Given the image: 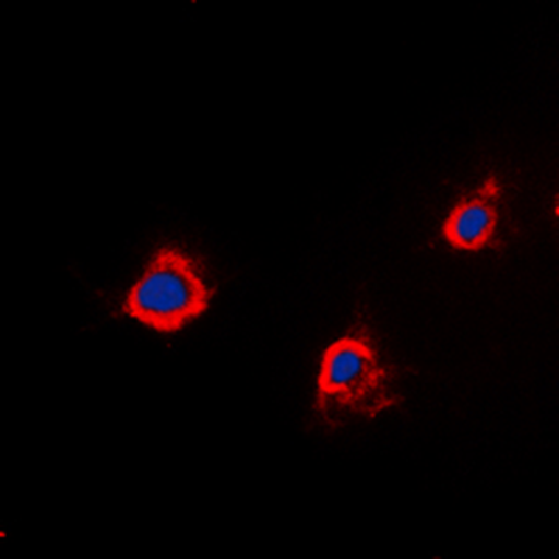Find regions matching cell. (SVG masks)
Segmentation results:
<instances>
[{
	"instance_id": "cell-2",
	"label": "cell",
	"mask_w": 559,
	"mask_h": 559,
	"mask_svg": "<svg viewBox=\"0 0 559 559\" xmlns=\"http://www.w3.org/2000/svg\"><path fill=\"white\" fill-rule=\"evenodd\" d=\"M399 405L390 392L389 371L365 326H357L324 350L317 379L316 408L326 416L334 409L378 416Z\"/></svg>"
},
{
	"instance_id": "cell-3",
	"label": "cell",
	"mask_w": 559,
	"mask_h": 559,
	"mask_svg": "<svg viewBox=\"0 0 559 559\" xmlns=\"http://www.w3.org/2000/svg\"><path fill=\"white\" fill-rule=\"evenodd\" d=\"M502 186L489 176L478 189L459 200L444 221L443 237L455 250L481 251L496 240Z\"/></svg>"
},
{
	"instance_id": "cell-1",
	"label": "cell",
	"mask_w": 559,
	"mask_h": 559,
	"mask_svg": "<svg viewBox=\"0 0 559 559\" xmlns=\"http://www.w3.org/2000/svg\"><path fill=\"white\" fill-rule=\"evenodd\" d=\"M213 288L181 248L162 247L131 286L123 313L160 334H175L209 310Z\"/></svg>"
}]
</instances>
